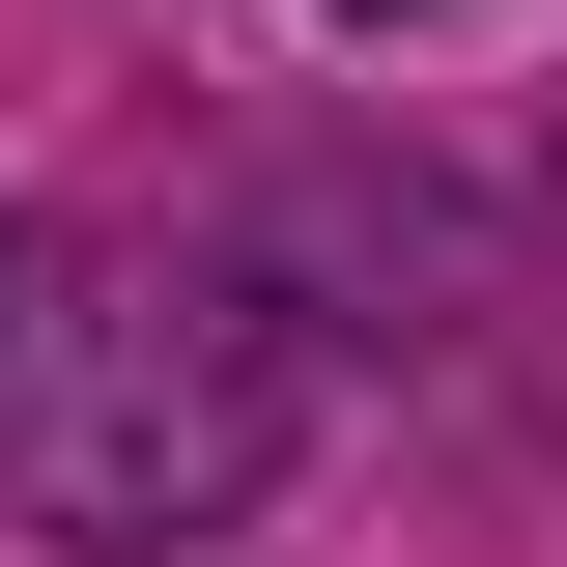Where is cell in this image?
<instances>
[{"label":"cell","mask_w":567,"mask_h":567,"mask_svg":"<svg viewBox=\"0 0 567 567\" xmlns=\"http://www.w3.org/2000/svg\"><path fill=\"white\" fill-rule=\"evenodd\" d=\"M312 454V312H284L227 227L58 199L0 227V539L58 567H171Z\"/></svg>","instance_id":"cell-1"},{"label":"cell","mask_w":567,"mask_h":567,"mask_svg":"<svg viewBox=\"0 0 567 567\" xmlns=\"http://www.w3.org/2000/svg\"><path fill=\"white\" fill-rule=\"evenodd\" d=\"M341 29H398V0H341Z\"/></svg>","instance_id":"cell-2"}]
</instances>
